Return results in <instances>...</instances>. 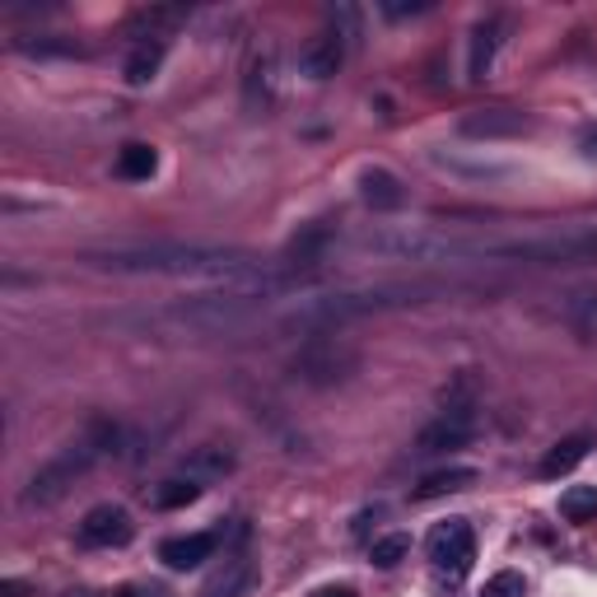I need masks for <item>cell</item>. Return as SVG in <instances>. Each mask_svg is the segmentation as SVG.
<instances>
[{
  "label": "cell",
  "instance_id": "6da1fadb",
  "mask_svg": "<svg viewBox=\"0 0 597 597\" xmlns=\"http://www.w3.org/2000/svg\"><path fill=\"white\" fill-rule=\"evenodd\" d=\"M84 261L117 276H178V280L210 276V280H230V285L271 276L267 261H257L253 253L215 248V243H117V248L84 253Z\"/></svg>",
  "mask_w": 597,
  "mask_h": 597
},
{
  "label": "cell",
  "instance_id": "7a4b0ae2",
  "mask_svg": "<svg viewBox=\"0 0 597 597\" xmlns=\"http://www.w3.org/2000/svg\"><path fill=\"white\" fill-rule=\"evenodd\" d=\"M117 425L113 420H90V430H84L75 444H70L66 453H57L43 471H33V481L24 490V504H51V500H61L70 485H75L84 471H90L98 458H108V453L117 448Z\"/></svg>",
  "mask_w": 597,
  "mask_h": 597
},
{
  "label": "cell",
  "instance_id": "3957f363",
  "mask_svg": "<svg viewBox=\"0 0 597 597\" xmlns=\"http://www.w3.org/2000/svg\"><path fill=\"white\" fill-rule=\"evenodd\" d=\"M434 285H383V290H360V294H337V298H313L294 313V323H350L364 313H383V308H401V304H420V294H430Z\"/></svg>",
  "mask_w": 597,
  "mask_h": 597
},
{
  "label": "cell",
  "instance_id": "277c9868",
  "mask_svg": "<svg viewBox=\"0 0 597 597\" xmlns=\"http://www.w3.org/2000/svg\"><path fill=\"white\" fill-rule=\"evenodd\" d=\"M477 434V407L471 401H448L444 411H438L425 430H420L415 438V458H434V453H453V448H463L467 438Z\"/></svg>",
  "mask_w": 597,
  "mask_h": 597
},
{
  "label": "cell",
  "instance_id": "5b68a950",
  "mask_svg": "<svg viewBox=\"0 0 597 597\" xmlns=\"http://www.w3.org/2000/svg\"><path fill=\"white\" fill-rule=\"evenodd\" d=\"M425 547H430V560H434L438 574L463 578L471 570V560H477V532H471L467 518H448V523H438V528L430 532Z\"/></svg>",
  "mask_w": 597,
  "mask_h": 597
},
{
  "label": "cell",
  "instance_id": "8992f818",
  "mask_svg": "<svg viewBox=\"0 0 597 597\" xmlns=\"http://www.w3.org/2000/svg\"><path fill=\"white\" fill-rule=\"evenodd\" d=\"M131 514L121 504H94L80 523V541L84 547H127L131 541Z\"/></svg>",
  "mask_w": 597,
  "mask_h": 597
},
{
  "label": "cell",
  "instance_id": "52a82bcc",
  "mask_svg": "<svg viewBox=\"0 0 597 597\" xmlns=\"http://www.w3.org/2000/svg\"><path fill=\"white\" fill-rule=\"evenodd\" d=\"M350 368H355V355L350 350H341L337 341H313L304 355L294 360V374H304L308 383H337V378H346Z\"/></svg>",
  "mask_w": 597,
  "mask_h": 597
},
{
  "label": "cell",
  "instance_id": "ba28073f",
  "mask_svg": "<svg viewBox=\"0 0 597 597\" xmlns=\"http://www.w3.org/2000/svg\"><path fill=\"white\" fill-rule=\"evenodd\" d=\"M458 131L471 136V140H508V136L532 131V117L514 113V108H485V113H467L458 121Z\"/></svg>",
  "mask_w": 597,
  "mask_h": 597
},
{
  "label": "cell",
  "instance_id": "9c48e42d",
  "mask_svg": "<svg viewBox=\"0 0 597 597\" xmlns=\"http://www.w3.org/2000/svg\"><path fill=\"white\" fill-rule=\"evenodd\" d=\"M346 61V33L341 28H323L304 51H298V70L308 80H331Z\"/></svg>",
  "mask_w": 597,
  "mask_h": 597
},
{
  "label": "cell",
  "instance_id": "30bf717a",
  "mask_svg": "<svg viewBox=\"0 0 597 597\" xmlns=\"http://www.w3.org/2000/svg\"><path fill=\"white\" fill-rule=\"evenodd\" d=\"M215 547H220L215 532H187V537H168L160 547V560L168 570H197L215 555Z\"/></svg>",
  "mask_w": 597,
  "mask_h": 597
},
{
  "label": "cell",
  "instance_id": "8fae6325",
  "mask_svg": "<svg viewBox=\"0 0 597 597\" xmlns=\"http://www.w3.org/2000/svg\"><path fill=\"white\" fill-rule=\"evenodd\" d=\"M360 197L368 210H401L407 206V187L388 168H364L360 173Z\"/></svg>",
  "mask_w": 597,
  "mask_h": 597
},
{
  "label": "cell",
  "instance_id": "7c38bea8",
  "mask_svg": "<svg viewBox=\"0 0 597 597\" xmlns=\"http://www.w3.org/2000/svg\"><path fill=\"white\" fill-rule=\"evenodd\" d=\"M500 33H504L500 14H490V20H481L477 28H471V51H467V75L471 80H485V70H490V61H495V51H500Z\"/></svg>",
  "mask_w": 597,
  "mask_h": 597
},
{
  "label": "cell",
  "instance_id": "4fadbf2b",
  "mask_svg": "<svg viewBox=\"0 0 597 597\" xmlns=\"http://www.w3.org/2000/svg\"><path fill=\"white\" fill-rule=\"evenodd\" d=\"M588 448H593V438H588V434H570V438H560V444H551L547 458H541V477H547V481L570 477V471L588 458Z\"/></svg>",
  "mask_w": 597,
  "mask_h": 597
},
{
  "label": "cell",
  "instance_id": "5bb4252c",
  "mask_svg": "<svg viewBox=\"0 0 597 597\" xmlns=\"http://www.w3.org/2000/svg\"><path fill=\"white\" fill-rule=\"evenodd\" d=\"M248 584H253V560L234 555V560H224V570L201 588V597H243Z\"/></svg>",
  "mask_w": 597,
  "mask_h": 597
},
{
  "label": "cell",
  "instance_id": "9a60e30c",
  "mask_svg": "<svg viewBox=\"0 0 597 597\" xmlns=\"http://www.w3.org/2000/svg\"><path fill=\"white\" fill-rule=\"evenodd\" d=\"M467 485H477V467H444V471H430V477L415 485V500H438V495H453V490H467Z\"/></svg>",
  "mask_w": 597,
  "mask_h": 597
},
{
  "label": "cell",
  "instance_id": "2e32d148",
  "mask_svg": "<svg viewBox=\"0 0 597 597\" xmlns=\"http://www.w3.org/2000/svg\"><path fill=\"white\" fill-rule=\"evenodd\" d=\"M230 467H234V453H230V448H215V444L191 448L187 458H183V471H187V477H197V481L224 477V471H230Z\"/></svg>",
  "mask_w": 597,
  "mask_h": 597
},
{
  "label": "cell",
  "instance_id": "e0dca14e",
  "mask_svg": "<svg viewBox=\"0 0 597 597\" xmlns=\"http://www.w3.org/2000/svg\"><path fill=\"white\" fill-rule=\"evenodd\" d=\"M154 168H160V154H154V145H140V140L117 154V173L127 183H150Z\"/></svg>",
  "mask_w": 597,
  "mask_h": 597
},
{
  "label": "cell",
  "instance_id": "ac0fdd59",
  "mask_svg": "<svg viewBox=\"0 0 597 597\" xmlns=\"http://www.w3.org/2000/svg\"><path fill=\"white\" fill-rule=\"evenodd\" d=\"M160 66H164V43L160 38L140 43L131 51V61H127V84H150L154 75H160Z\"/></svg>",
  "mask_w": 597,
  "mask_h": 597
},
{
  "label": "cell",
  "instance_id": "d6986e66",
  "mask_svg": "<svg viewBox=\"0 0 597 597\" xmlns=\"http://www.w3.org/2000/svg\"><path fill=\"white\" fill-rule=\"evenodd\" d=\"M560 514L570 523H593L597 518V485H570L560 495Z\"/></svg>",
  "mask_w": 597,
  "mask_h": 597
},
{
  "label": "cell",
  "instance_id": "ffe728a7",
  "mask_svg": "<svg viewBox=\"0 0 597 597\" xmlns=\"http://www.w3.org/2000/svg\"><path fill=\"white\" fill-rule=\"evenodd\" d=\"M191 500H201V481L197 477H173V481H164L160 490H154V504H160V508H183Z\"/></svg>",
  "mask_w": 597,
  "mask_h": 597
},
{
  "label": "cell",
  "instance_id": "44dd1931",
  "mask_svg": "<svg viewBox=\"0 0 597 597\" xmlns=\"http://www.w3.org/2000/svg\"><path fill=\"white\" fill-rule=\"evenodd\" d=\"M368 555H374L378 570H393V565H401V560L411 555V537L407 532H388V537H378L374 547H368Z\"/></svg>",
  "mask_w": 597,
  "mask_h": 597
},
{
  "label": "cell",
  "instance_id": "7402d4cb",
  "mask_svg": "<svg viewBox=\"0 0 597 597\" xmlns=\"http://www.w3.org/2000/svg\"><path fill=\"white\" fill-rule=\"evenodd\" d=\"M523 593H528V584H523L518 570H500L495 578H485V588H481V597H523Z\"/></svg>",
  "mask_w": 597,
  "mask_h": 597
},
{
  "label": "cell",
  "instance_id": "603a6c76",
  "mask_svg": "<svg viewBox=\"0 0 597 597\" xmlns=\"http://www.w3.org/2000/svg\"><path fill=\"white\" fill-rule=\"evenodd\" d=\"M20 51H28V57H70V51H80L75 43H28V38H20Z\"/></svg>",
  "mask_w": 597,
  "mask_h": 597
},
{
  "label": "cell",
  "instance_id": "cb8c5ba5",
  "mask_svg": "<svg viewBox=\"0 0 597 597\" xmlns=\"http://www.w3.org/2000/svg\"><path fill=\"white\" fill-rule=\"evenodd\" d=\"M430 0H411V5H401V0H383V14L388 20H407V14H425Z\"/></svg>",
  "mask_w": 597,
  "mask_h": 597
},
{
  "label": "cell",
  "instance_id": "d4e9b609",
  "mask_svg": "<svg viewBox=\"0 0 597 597\" xmlns=\"http://www.w3.org/2000/svg\"><path fill=\"white\" fill-rule=\"evenodd\" d=\"M578 154H584V160H597V127L578 131Z\"/></svg>",
  "mask_w": 597,
  "mask_h": 597
},
{
  "label": "cell",
  "instance_id": "484cf974",
  "mask_svg": "<svg viewBox=\"0 0 597 597\" xmlns=\"http://www.w3.org/2000/svg\"><path fill=\"white\" fill-rule=\"evenodd\" d=\"M121 597H168V593H164V588H154V584H150V588H145V584H136V588H121Z\"/></svg>",
  "mask_w": 597,
  "mask_h": 597
},
{
  "label": "cell",
  "instance_id": "4316f807",
  "mask_svg": "<svg viewBox=\"0 0 597 597\" xmlns=\"http://www.w3.org/2000/svg\"><path fill=\"white\" fill-rule=\"evenodd\" d=\"M318 597H355V588H346V584H341V588H323Z\"/></svg>",
  "mask_w": 597,
  "mask_h": 597
}]
</instances>
